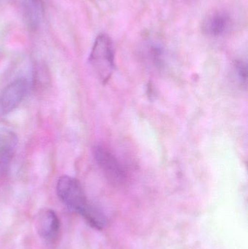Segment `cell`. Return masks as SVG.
<instances>
[{"instance_id": "obj_1", "label": "cell", "mask_w": 248, "mask_h": 249, "mask_svg": "<svg viewBox=\"0 0 248 249\" xmlns=\"http://www.w3.org/2000/svg\"><path fill=\"white\" fill-rule=\"evenodd\" d=\"M89 61L99 80L106 83L112 77L115 69V50L109 36L100 35L97 36Z\"/></svg>"}, {"instance_id": "obj_2", "label": "cell", "mask_w": 248, "mask_h": 249, "mask_svg": "<svg viewBox=\"0 0 248 249\" xmlns=\"http://www.w3.org/2000/svg\"><path fill=\"white\" fill-rule=\"evenodd\" d=\"M57 195L69 210L81 215L89 204L83 187L78 180L68 176H63L56 186Z\"/></svg>"}, {"instance_id": "obj_3", "label": "cell", "mask_w": 248, "mask_h": 249, "mask_svg": "<svg viewBox=\"0 0 248 249\" xmlns=\"http://www.w3.org/2000/svg\"><path fill=\"white\" fill-rule=\"evenodd\" d=\"M94 156L99 168L109 181L115 184L125 182V171L117 159L109 151L103 146H96Z\"/></svg>"}, {"instance_id": "obj_4", "label": "cell", "mask_w": 248, "mask_h": 249, "mask_svg": "<svg viewBox=\"0 0 248 249\" xmlns=\"http://www.w3.org/2000/svg\"><path fill=\"white\" fill-rule=\"evenodd\" d=\"M28 83L19 78L10 83L0 94V115H6L17 107L26 96Z\"/></svg>"}, {"instance_id": "obj_5", "label": "cell", "mask_w": 248, "mask_h": 249, "mask_svg": "<svg viewBox=\"0 0 248 249\" xmlns=\"http://www.w3.org/2000/svg\"><path fill=\"white\" fill-rule=\"evenodd\" d=\"M35 226L38 235L47 242H52L59 235L60 219L52 209H41L36 216Z\"/></svg>"}, {"instance_id": "obj_6", "label": "cell", "mask_w": 248, "mask_h": 249, "mask_svg": "<svg viewBox=\"0 0 248 249\" xmlns=\"http://www.w3.org/2000/svg\"><path fill=\"white\" fill-rule=\"evenodd\" d=\"M231 20L227 12L216 11L211 13L202 23V31L212 37L222 36L230 29Z\"/></svg>"}, {"instance_id": "obj_7", "label": "cell", "mask_w": 248, "mask_h": 249, "mask_svg": "<svg viewBox=\"0 0 248 249\" xmlns=\"http://www.w3.org/2000/svg\"><path fill=\"white\" fill-rule=\"evenodd\" d=\"M17 137L11 131L0 133V177L8 171L16 152Z\"/></svg>"}, {"instance_id": "obj_8", "label": "cell", "mask_w": 248, "mask_h": 249, "mask_svg": "<svg viewBox=\"0 0 248 249\" xmlns=\"http://www.w3.org/2000/svg\"><path fill=\"white\" fill-rule=\"evenodd\" d=\"M23 13L28 27L31 29H36L43 18L42 0H23Z\"/></svg>"}, {"instance_id": "obj_9", "label": "cell", "mask_w": 248, "mask_h": 249, "mask_svg": "<svg viewBox=\"0 0 248 249\" xmlns=\"http://www.w3.org/2000/svg\"><path fill=\"white\" fill-rule=\"evenodd\" d=\"M81 216L92 228L97 231H102L106 228L107 224L106 216L103 212L92 205H87L81 213Z\"/></svg>"}]
</instances>
